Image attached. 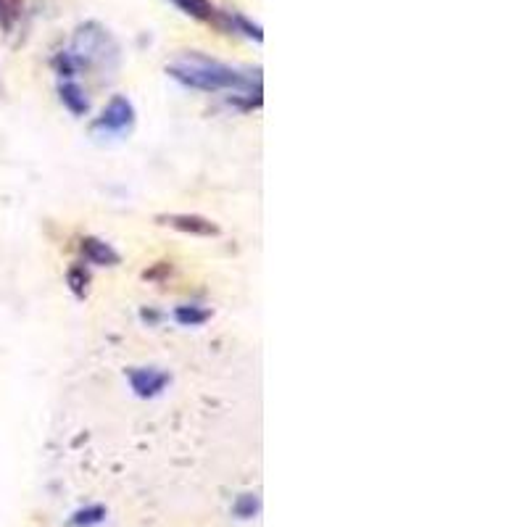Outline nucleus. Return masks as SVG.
<instances>
[{
  "instance_id": "f257e3e1",
  "label": "nucleus",
  "mask_w": 527,
  "mask_h": 527,
  "mask_svg": "<svg viewBox=\"0 0 527 527\" xmlns=\"http://www.w3.org/2000/svg\"><path fill=\"white\" fill-rule=\"evenodd\" d=\"M167 74L180 85L201 93H230L232 98H248V106L261 98V80L248 77L230 64H222L217 58L203 56V53H182L167 66Z\"/></svg>"
},
{
  "instance_id": "f03ea898",
  "label": "nucleus",
  "mask_w": 527,
  "mask_h": 527,
  "mask_svg": "<svg viewBox=\"0 0 527 527\" xmlns=\"http://www.w3.org/2000/svg\"><path fill=\"white\" fill-rule=\"evenodd\" d=\"M116 43L109 37V32L98 24H85L80 32L74 35L72 58L74 64H98L106 66L109 58H116Z\"/></svg>"
},
{
  "instance_id": "7ed1b4c3",
  "label": "nucleus",
  "mask_w": 527,
  "mask_h": 527,
  "mask_svg": "<svg viewBox=\"0 0 527 527\" xmlns=\"http://www.w3.org/2000/svg\"><path fill=\"white\" fill-rule=\"evenodd\" d=\"M132 127H135V106L124 95H114L106 103V109L101 111V116L93 122V132H101L109 138H124V135H130Z\"/></svg>"
},
{
  "instance_id": "20e7f679",
  "label": "nucleus",
  "mask_w": 527,
  "mask_h": 527,
  "mask_svg": "<svg viewBox=\"0 0 527 527\" xmlns=\"http://www.w3.org/2000/svg\"><path fill=\"white\" fill-rule=\"evenodd\" d=\"M169 383H172V377H169V372H164V369L140 367L130 372V385L140 398L159 396L161 390L167 388Z\"/></svg>"
},
{
  "instance_id": "39448f33",
  "label": "nucleus",
  "mask_w": 527,
  "mask_h": 527,
  "mask_svg": "<svg viewBox=\"0 0 527 527\" xmlns=\"http://www.w3.org/2000/svg\"><path fill=\"white\" fill-rule=\"evenodd\" d=\"M159 222L180 232L201 235V238H214V235H219L217 224L206 217H198V214H164V217H159Z\"/></svg>"
},
{
  "instance_id": "423d86ee",
  "label": "nucleus",
  "mask_w": 527,
  "mask_h": 527,
  "mask_svg": "<svg viewBox=\"0 0 527 527\" xmlns=\"http://www.w3.org/2000/svg\"><path fill=\"white\" fill-rule=\"evenodd\" d=\"M82 253H85V259L95 267H116L119 264V253L101 238H85L82 240Z\"/></svg>"
},
{
  "instance_id": "0eeeda50",
  "label": "nucleus",
  "mask_w": 527,
  "mask_h": 527,
  "mask_svg": "<svg viewBox=\"0 0 527 527\" xmlns=\"http://www.w3.org/2000/svg\"><path fill=\"white\" fill-rule=\"evenodd\" d=\"M58 93H61V103L66 109L72 111L74 116H85L90 111V101L85 98V90L74 80H64L58 85Z\"/></svg>"
},
{
  "instance_id": "6e6552de",
  "label": "nucleus",
  "mask_w": 527,
  "mask_h": 527,
  "mask_svg": "<svg viewBox=\"0 0 527 527\" xmlns=\"http://www.w3.org/2000/svg\"><path fill=\"white\" fill-rule=\"evenodd\" d=\"M174 319L182 327H201L211 319V311L203 309V306H180V309L174 311Z\"/></svg>"
},
{
  "instance_id": "1a4fd4ad",
  "label": "nucleus",
  "mask_w": 527,
  "mask_h": 527,
  "mask_svg": "<svg viewBox=\"0 0 527 527\" xmlns=\"http://www.w3.org/2000/svg\"><path fill=\"white\" fill-rule=\"evenodd\" d=\"M172 3L188 16H193V19H211L214 16L211 0H172Z\"/></svg>"
},
{
  "instance_id": "9d476101",
  "label": "nucleus",
  "mask_w": 527,
  "mask_h": 527,
  "mask_svg": "<svg viewBox=\"0 0 527 527\" xmlns=\"http://www.w3.org/2000/svg\"><path fill=\"white\" fill-rule=\"evenodd\" d=\"M66 282H69V288H72L74 296L85 298L87 285H90V275H87V269L82 267V264H74V267L69 269V275H66Z\"/></svg>"
},
{
  "instance_id": "9b49d317",
  "label": "nucleus",
  "mask_w": 527,
  "mask_h": 527,
  "mask_svg": "<svg viewBox=\"0 0 527 527\" xmlns=\"http://www.w3.org/2000/svg\"><path fill=\"white\" fill-rule=\"evenodd\" d=\"M230 27L232 29H238V32H243L246 37H253L256 43H261V29L256 27V24H251L246 19V16H240V14H232L230 16Z\"/></svg>"
}]
</instances>
